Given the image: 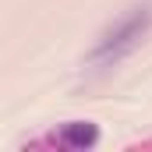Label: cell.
Returning <instances> with one entry per match:
<instances>
[{
	"label": "cell",
	"mask_w": 152,
	"mask_h": 152,
	"mask_svg": "<svg viewBox=\"0 0 152 152\" xmlns=\"http://www.w3.org/2000/svg\"><path fill=\"white\" fill-rule=\"evenodd\" d=\"M149 28H152V4H134V7H127L113 25L92 42L85 64H88L92 71H110V67H117L124 57H131V53L142 46V39L149 36Z\"/></svg>",
	"instance_id": "cell-1"
},
{
	"label": "cell",
	"mask_w": 152,
	"mask_h": 152,
	"mask_svg": "<svg viewBox=\"0 0 152 152\" xmlns=\"http://www.w3.org/2000/svg\"><path fill=\"white\" fill-rule=\"evenodd\" d=\"M53 142H57L60 149L85 152V149H92V145L99 142V127H96L92 120H67V124L53 134Z\"/></svg>",
	"instance_id": "cell-2"
}]
</instances>
